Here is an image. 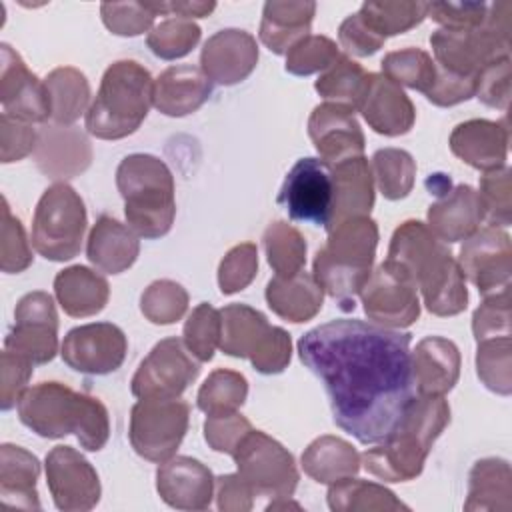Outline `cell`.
<instances>
[{
  "label": "cell",
  "instance_id": "6da1fadb",
  "mask_svg": "<svg viewBox=\"0 0 512 512\" xmlns=\"http://www.w3.org/2000/svg\"><path fill=\"white\" fill-rule=\"evenodd\" d=\"M410 332L340 318L298 340L302 364L320 378L334 422L362 444L382 442L414 398Z\"/></svg>",
  "mask_w": 512,
  "mask_h": 512
},
{
  "label": "cell",
  "instance_id": "7a4b0ae2",
  "mask_svg": "<svg viewBox=\"0 0 512 512\" xmlns=\"http://www.w3.org/2000/svg\"><path fill=\"white\" fill-rule=\"evenodd\" d=\"M388 260L410 272L430 314L456 316L468 306V290L456 258L424 222L406 220L394 230Z\"/></svg>",
  "mask_w": 512,
  "mask_h": 512
},
{
  "label": "cell",
  "instance_id": "3957f363",
  "mask_svg": "<svg viewBox=\"0 0 512 512\" xmlns=\"http://www.w3.org/2000/svg\"><path fill=\"white\" fill-rule=\"evenodd\" d=\"M18 418L42 438H64L74 434L88 452H98L110 436L106 406L72 390L62 382H40L26 388L18 398Z\"/></svg>",
  "mask_w": 512,
  "mask_h": 512
},
{
  "label": "cell",
  "instance_id": "277c9868",
  "mask_svg": "<svg viewBox=\"0 0 512 512\" xmlns=\"http://www.w3.org/2000/svg\"><path fill=\"white\" fill-rule=\"evenodd\" d=\"M376 246L378 224L370 216H356L330 228L326 244L316 252L312 276L342 310H354V298L372 274Z\"/></svg>",
  "mask_w": 512,
  "mask_h": 512
},
{
  "label": "cell",
  "instance_id": "5b68a950",
  "mask_svg": "<svg viewBox=\"0 0 512 512\" xmlns=\"http://www.w3.org/2000/svg\"><path fill=\"white\" fill-rule=\"evenodd\" d=\"M116 186L124 200L128 226L154 240L170 232L176 216L174 176L164 160L152 154H128L116 168Z\"/></svg>",
  "mask_w": 512,
  "mask_h": 512
},
{
  "label": "cell",
  "instance_id": "8992f818",
  "mask_svg": "<svg viewBox=\"0 0 512 512\" xmlns=\"http://www.w3.org/2000/svg\"><path fill=\"white\" fill-rule=\"evenodd\" d=\"M154 104V80L136 60L112 62L86 112V130L100 140L134 134Z\"/></svg>",
  "mask_w": 512,
  "mask_h": 512
},
{
  "label": "cell",
  "instance_id": "52a82bcc",
  "mask_svg": "<svg viewBox=\"0 0 512 512\" xmlns=\"http://www.w3.org/2000/svg\"><path fill=\"white\" fill-rule=\"evenodd\" d=\"M510 34L512 4L492 2L482 26L466 30L438 28L430 34L434 64L458 76L478 78L488 64L510 56Z\"/></svg>",
  "mask_w": 512,
  "mask_h": 512
},
{
  "label": "cell",
  "instance_id": "ba28073f",
  "mask_svg": "<svg viewBox=\"0 0 512 512\" xmlns=\"http://www.w3.org/2000/svg\"><path fill=\"white\" fill-rule=\"evenodd\" d=\"M220 350L232 358H248L260 374H280L292 358V340L284 328L270 326L266 316L248 304L220 310Z\"/></svg>",
  "mask_w": 512,
  "mask_h": 512
},
{
  "label": "cell",
  "instance_id": "9c48e42d",
  "mask_svg": "<svg viewBox=\"0 0 512 512\" xmlns=\"http://www.w3.org/2000/svg\"><path fill=\"white\" fill-rule=\"evenodd\" d=\"M86 224L88 216L80 194L66 182H54L36 204L32 246L46 260H72L82 248Z\"/></svg>",
  "mask_w": 512,
  "mask_h": 512
},
{
  "label": "cell",
  "instance_id": "30bf717a",
  "mask_svg": "<svg viewBox=\"0 0 512 512\" xmlns=\"http://www.w3.org/2000/svg\"><path fill=\"white\" fill-rule=\"evenodd\" d=\"M188 420L190 406L180 398H140L130 410V444L144 460L162 464L176 456Z\"/></svg>",
  "mask_w": 512,
  "mask_h": 512
},
{
  "label": "cell",
  "instance_id": "8fae6325",
  "mask_svg": "<svg viewBox=\"0 0 512 512\" xmlns=\"http://www.w3.org/2000/svg\"><path fill=\"white\" fill-rule=\"evenodd\" d=\"M238 474L256 496H292L300 474L294 456L262 430H250L232 454Z\"/></svg>",
  "mask_w": 512,
  "mask_h": 512
},
{
  "label": "cell",
  "instance_id": "7c38bea8",
  "mask_svg": "<svg viewBox=\"0 0 512 512\" xmlns=\"http://www.w3.org/2000/svg\"><path fill=\"white\" fill-rule=\"evenodd\" d=\"M360 300L366 316L384 328H408L420 316L416 282L404 266L388 258L372 270Z\"/></svg>",
  "mask_w": 512,
  "mask_h": 512
},
{
  "label": "cell",
  "instance_id": "4fadbf2b",
  "mask_svg": "<svg viewBox=\"0 0 512 512\" xmlns=\"http://www.w3.org/2000/svg\"><path fill=\"white\" fill-rule=\"evenodd\" d=\"M278 204L292 220L328 228L334 204L330 164L320 158H300L282 182Z\"/></svg>",
  "mask_w": 512,
  "mask_h": 512
},
{
  "label": "cell",
  "instance_id": "5bb4252c",
  "mask_svg": "<svg viewBox=\"0 0 512 512\" xmlns=\"http://www.w3.org/2000/svg\"><path fill=\"white\" fill-rule=\"evenodd\" d=\"M198 374V360H194L184 340L172 336L160 340L140 362L130 390L136 398H180Z\"/></svg>",
  "mask_w": 512,
  "mask_h": 512
},
{
  "label": "cell",
  "instance_id": "9a60e30c",
  "mask_svg": "<svg viewBox=\"0 0 512 512\" xmlns=\"http://www.w3.org/2000/svg\"><path fill=\"white\" fill-rule=\"evenodd\" d=\"M4 348L28 358L32 364H46L56 356L58 314L48 292H28L18 300Z\"/></svg>",
  "mask_w": 512,
  "mask_h": 512
},
{
  "label": "cell",
  "instance_id": "2e32d148",
  "mask_svg": "<svg viewBox=\"0 0 512 512\" xmlns=\"http://www.w3.org/2000/svg\"><path fill=\"white\" fill-rule=\"evenodd\" d=\"M458 266L482 296H490L510 288L512 276V244L510 236L500 226H480L464 240Z\"/></svg>",
  "mask_w": 512,
  "mask_h": 512
},
{
  "label": "cell",
  "instance_id": "e0dca14e",
  "mask_svg": "<svg viewBox=\"0 0 512 512\" xmlns=\"http://www.w3.org/2000/svg\"><path fill=\"white\" fill-rule=\"evenodd\" d=\"M46 484L62 512H88L100 502L98 472L72 446H54L46 454Z\"/></svg>",
  "mask_w": 512,
  "mask_h": 512
},
{
  "label": "cell",
  "instance_id": "ac0fdd59",
  "mask_svg": "<svg viewBox=\"0 0 512 512\" xmlns=\"http://www.w3.org/2000/svg\"><path fill=\"white\" fill-rule=\"evenodd\" d=\"M128 340L112 322H92L72 328L60 346L62 360L82 374H110L126 358Z\"/></svg>",
  "mask_w": 512,
  "mask_h": 512
},
{
  "label": "cell",
  "instance_id": "d6986e66",
  "mask_svg": "<svg viewBox=\"0 0 512 512\" xmlns=\"http://www.w3.org/2000/svg\"><path fill=\"white\" fill-rule=\"evenodd\" d=\"M0 102L4 114L30 124H44L52 116L44 80H38L22 56L6 42L0 44Z\"/></svg>",
  "mask_w": 512,
  "mask_h": 512
},
{
  "label": "cell",
  "instance_id": "ffe728a7",
  "mask_svg": "<svg viewBox=\"0 0 512 512\" xmlns=\"http://www.w3.org/2000/svg\"><path fill=\"white\" fill-rule=\"evenodd\" d=\"M308 136L320 160L334 166L364 154V132L354 110L336 102L318 104L308 118Z\"/></svg>",
  "mask_w": 512,
  "mask_h": 512
},
{
  "label": "cell",
  "instance_id": "44dd1931",
  "mask_svg": "<svg viewBox=\"0 0 512 512\" xmlns=\"http://www.w3.org/2000/svg\"><path fill=\"white\" fill-rule=\"evenodd\" d=\"M258 64L256 38L240 28H224L212 34L200 52V68L222 86L246 80Z\"/></svg>",
  "mask_w": 512,
  "mask_h": 512
},
{
  "label": "cell",
  "instance_id": "7402d4cb",
  "mask_svg": "<svg viewBox=\"0 0 512 512\" xmlns=\"http://www.w3.org/2000/svg\"><path fill=\"white\" fill-rule=\"evenodd\" d=\"M214 480L210 468L190 456H172L156 470V490L160 498L176 510L210 508Z\"/></svg>",
  "mask_w": 512,
  "mask_h": 512
},
{
  "label": "cell",
  "instance_id": "603a6c76",
  "mask_svg": "<svg viewBox=\"0 0 512 512\" xmlns=\"http://www.w3.org/2000/svg\"><path fill=\"white\" fill-rule=\"evenodd\" d=\"M34 160L48 178L66 180L82 174L90 166L92 146L86 134L72 126L46 124L38 130Z\"/></svg>",
  "mask_w": 512,
  "mask_h": 512
},
{
  "label": "cell",
  "instance_id": "cb8c5ba5",
  "mask_svg": "<svg viewBox=\"0 0 512 512\" xmlns=\"http://www.w3.org/2000/svg\"><path fill=\"white\" fill-rule=\"evenodd\" d=\"M430 450L414 434L394 428L378 446L360 456V464L384 482H408L420 476Z\"/></svg>",
  "mask_w": 512,
  "mask_h": 512
},
{
  "label": "cell",
  "instance_id": "d4e9b609",
  "mask_svg": "<svg viewBox=\"0 0 512 512\" xmlns=\"http://www.w3.org/2000/svg\"><path fill=\"white\" fill-rule=\"evenodd\" d=\"M450 150L468 166L488 172L506 164L508 156V124L474 118L454 126L450 134Z\"/></svg>",
  "mask_w": 512,
  "mask_h": 512
},
{
  "label": "cell",
  "instance_id": "484cf974",
  "mask_svg": "<svg viewBox=\"0 0 512 512\" xmlns=\"http://www.w3.org/2000/svg\"><path fill=\"white\" fill-rule=\"evenodd\" d=\"M368 126L382 136H402L416 120V108L406 92L382 74L370 72L366 94L358 106Z\"/></svg>",
  "mask_w": 512,
  "mask_h": 512
},
{
  "label": "cell",
  "instance_id": "4316f807",
  "mask_svg": "<svg viewBox=\"0 0 512 512\" xmlns=\"http://www.w3.org/2000/svg\"><path fill=\"white\" fill-rule=\"evenodd\" d=\"M428 228L442 242H460L470 238L484 220V208L474 190L468 184H458L442 194L428 208Z\"/></svg>",
  "mask_w": 512,
  "mask_h": 512
},
{
  "label": "cell",
  "instance_id": "83f0119b",
  "mask_svg": "<svg viewBox=\"0 0 512 512\" xmlns=\"http://www.w3.org/2000/svg\"><path fill=\"white\" fill-rule=\"evenodd\" d=\"M460 376V350L442 336L422 338L412 350V378L418 394L444 396Z\"/></svg>",
  "mask_w": 512,
  "mask_h": 512
},
{
  "label": "cell",
  "instance_id": "f1b7e54d",
  "mask_svg": "<svg viewBox=\"0 0 512 512\" xmlns=\"http://www.w3.org/2000/svg\"><path fill=\"white\" fill-rule=\"evenodd\" d=\"M210 94L212 80L192 64L170 66L154 80V106L172 118L196 112Z\"/></svg>",
  "mask_w": 512,
  "mask_h": 512
},
{
  "label": "cell",
  "instance_id": "f546056e",
  "mask_svg": "<svg viewBox=\"0 0 512 512\" xmlns=\"http://www.w3.org/2000/svg\"><path fill=\"white\" fill-rule=\"evenodd\" d=\"M330 168L334 182V204L326 232L342 220L368 216L374 206V176L364 154L342 160Z\"/></svg>",
  "mask_w": 512,
  "mask_h": 512
},
{
  "label": "cell",
  "instance_id": "4dcf8cb0",
  "mask_svg": "<svg viewBox=\"0 0 512 512\" xmlns=\"http://www.w3.org/2000/svg\"><path fill=\"white\" fill-rule=\"evenodd\" d=\"M138 254L140 240L130 226L108 214H102L96 220L88 234L86 256L100 272L120 274L136 262Z\"/></svg>",
  "mask_w": 512,
  "mask_h": 512
},
{
  "label": "cell",
  "instance_id": "1f68e13d",
  "mask_svg": "<svg viewBox=\"0 0 512 512\" xmlns=\"http://www.w3.org/2000/svg\"><path fill=\"white\" fill-rule=\"evenodd\" d=\"M266 302L282 320L300 324L312 320L324 304V290L312 274L300 270L292 276H274L266 284Z\"/></svg>",
  "mask_w": 512,
  "mask_h": 512
},
{
  "label": "cell",
  "instance_id": "d6a6232c",
  "mask_svg": "<svg viewBox=\"0 0 512 512\" xmlns=\"http://www.w3.org/2000/svg\"><path fill=\"white\" fill-rule=\"evenodd\" d=\"M316 2L270 0L262 8L260 42L274 54H286L298 40L308 36Z\"/></svg>",
  "mask_w": 512,
  "mask_h": 512
},
{
  "label": "cell",
  "instance_id": "836d02e7",
  "mask_svg": "<svg viewBox=\"0 0 512 512\" xmlns=\"http://www.w3.org/2000/svg\"><path fill=\"white\" fill-rule=\"evenodd\" d=\"M54 294L68 316L86 318L104 310L110 298V286L96 270L76 264L56 274Z\"/></svg>",
  "mask_w": 512,
  "mask_h": 512
},
{
  "label": "cell",
  "instance_id": "e575fe53",
  "mask_svg": "<svg viewBox=\"0 0 512 512\" xmlns=\"http://www.w3.org/2000/svg\"><path fill=\"white\" fill-rule=\"evenodd\" d=\"M40 476L38 458L22 446H0V500L6 506L38 510L36 480Z\"/></svg>",
  "mask_w": 512,
  "mask_h": 512
},
{
  "label": "cell",
  "instance_id": "d590c367",
  "mask_svg": "<svg viewBox=\"0 0 512 512\" xmlns=\"http://www.w3.org/2000/svg\"><path fill=\"white\" fill-rule=\"evenodd\" d=\"M512 508V472L504 458H482L474 462L468 476V498L464 510H496Z\"/></svg>",
  "mask_w": 512,
  "mask_h": 512
},
{
  "label": "cell",
  "instance_id": "8d00e7d4",
  "mask_svg": "<svg viewBox=\"0 0 512 512\" xmlns=\"http://www.w3.org/2000/svg\"><path fill=\"white\" fill-rule=\"evenodd\" d=\"M302 468L312 480L334 484L358 474L360 454L344 438L324 434L312 440L302 452Z\"/></svg>",
  "mask_w": 512,
  "mask_h": 512
},
{
  "label": "cell",
  "instance_id": "74e56055",
  "mask_svg": "<svg viewBox=\"0 0 512 512\" xmlns=\"http://www.w3.org/2000/svg\"><path fill=\"white\" fill-rule=\"evenodd\" d=\"M52 116L50 120L60 126L74 124L84 112H88L90 102V84L86 76L74 66L54 68L44 78Z\"/></svg>",
  "mask_w": 512,
  "mask_h": 512
},
{
  "label": "cell",
  "instance_id": "f35d334b",
  "mask_svg": "<svg viewBox=\"0 0 512 512\" xmlns=\"http://www.w3.org/2000/svg\"><path fill=\"white\" fill-rule=\"evenodd\" d=\"M328 506L334 512H396L410 510L396 494L382 484L360 480V478H344L340 482L330 484L328 488Z\"/></svg>",
  "mask_w": 512,
  "mask_h": 512
},
{
  "label": "cell",
  "instance_id": "ab89813d",
  "mask_svg": "<svg viewBox=\"0 0 512 512\" xmlns=\"http://www.w3.org/2000/svg\"><path fill=\"white\" fill-rule=\"evenodd\" d=\"M368 80L370 72H366L350 56L340 54L338 60L318 76L314 88L322 98L358 110L366 94Z\"/></svg>",
  "mask_w": 512,
  "mask_h": 512
},
{
  "label": "cell",
  "instance_id": "60d3db41",
  "mask_svg": "<svg viewBox=\"0 0 512 512\" xmlns=\"http://www.w3.org/2000/svg\"><path fill=\"white\" fill-rule=\"evenodd\" d=\"M266 260L276 276H292L306 264V240L292 224L276 220L262 234Z\"/></svg>",
  "mask_w": 512,
  "mask_h": 512
},
{
  "label": "cell",
  "instance_id": "b9f144b4",
  "mask_svg": "<svg viewBox=\"0 0 512 512\" xmlns=\"http://www.w3.org/2000/svg\"><path fill=\"white\" fill-rule=\"evenodd\" d=\"M248 396V382L246 378L228 368H218L208 374L204 384L198 390L196 404L206 416L216 414H230L238 412Z\"/></svg>",
  "mask_w": 512,
  "mask_h": 512
},
{
  "label": "cell",
  "instance_id": "7bdbcfd3",
  "mask_svg": "<svg viewBox=\"0 0 512 512\" xmlns=\"http://www.w3.org/2000/svg\"><path fill=\"white\" fill-rule=\"evenodd\" d=\"M358 12L374 32L388 38L418 26L428 16V2H364Z\"/></svg>",
  "mask_w": 512,
  "mask_h": 512
},
{
  "label": "cell",
  "instance_id": "ee69618b",
  "mask_svg": "<svg viewBox=\"0 0 512 512\" xmlns=\"http://www.w3.org/2000/svg\"><path fill=\"white\" fill-rule=\"evenodd\" d=\"M372 170L378 190L386 200L406 198L414 186L416 162L402 148H380L372 156Z\"/></svg>",
  "mask_w": 512,
  "mask_h": 512
},
{
  "label": "cell",
  "instance_id": "f6af8a7d",
  "mask_svg": "<svg viewBox=\"0 0 512 512\" xmlns=\"http://www.w3.org/2000/svg\"><path fill=\"white\" fill-rule=\"evenodd\" d=\"M382 76L400 88H412L426 94L436 78V64L432 56L420 48H404L388 52L382 62Z\"/></svg>",
  "mask_w": 512,
  "mask_h": 512
},
{
  "label": "cell",
  "instance_id": "bcb514c9",
  "mask_svg": "<svg viewBox=\"0 0 512 512\" xmlns=\"http://www.w3.org/2000/svg\"><path fill=\"white\" fill-rule=\"evenodd\" d=\"M476 372L480 382L500 394L512 392V338H488L480 340L476 348Z\"/></svg>",
  "mask_w": 512,
  "mask_h": 512
},
{
  "label": "cell",
  "instance_id": "7dc6e473",
  "mask_svg": "<svg viewBox=\"0 0 512 512\" xmlns=\"http://www.w3.org/2000/svg\"><path fill=\"white\" fill-rule=\"evenodd\" d=\"M202 30L196 22L170 16L154 24V28L146 36V44L154 56L162 60H176L192 52V48L200 42Z\"/></svg>",
  "mask_w": 512,
  "mask_h": 512
},
{
  "label": "cell",
  "instance_id": "c3c4849f",
  "mask_svg": "<svg viewBox=\"0 0 512 512\" xmlns=\"http://www.w3.org/2000/svg\"><path fill=\"white\" fill-rule=\"evenodd\" d=\"M140 310L152 324H174L188 310V292L174 280H154L140 296Z\"/></svg>",
  "mask_w": 512,
  "mask_h": 512
},
{
  "label": "cell",
  "instance_id": "681fc988",
  "mask_svg": "<svg viewBox=\"0 0 512 512\" xmlns=\"http://www.w3.org/2000/svg\"><path fill=\"white\" fill-rule=\"evenodd\" d=\"M182 340L198 362H210L222 336V314L208 302H200L188 316Z\"/></svg>",
  "mask_w": 512,
  "mask_h": 512
},
{
  "label": "cell",
  "instance_id": "f907efd6",
  "mask_svg": "<svg viewBox=\"0 0 512 512\" xmlns=\"http://www.w3.org/2000/svg\"><path fill=\"white\" fill-rule=\"evenodd\" d=\"M338 56L340 50L332 38L308 34L286 52L284 68L294 76H310L330 68L338 60Z\"/></svg>",
  "mask_w": 512,
  "mask_h": 512
},
{
  "label": "cell",
  "instance_id": "816d5d0a",
  "mask_svg": "<svg viewBox=\"0 0 512 512\" xmlns=\"http://www.w3.org/2000/svg\"><path fill=\"white\" fill-rule=\"evenodd\" d=\"M484 218L492 226L506 228L512 222V170L504 164L488 170L480 178L478 190Z\"/></svg>",
  "mask_w": 512,
  "mask_h": 512
},
{
  "label": "cell",
  "instance_id": "f5cc1de1",
  "mask_svg": "<svg viewBox=\"0 0 512 512\" xmlns=\"http://www.w3.org/2000/svg\"><path fill=\"white\" fill-rule=\"evenodd\" d=\"M32 250L22 222L12 216L8 200L2 196V230H0V268L6 274L24 272L32 264Z\"/></svg>",
  "mask_w": 512,
  "mask_h": 512
},
{
  "label": "cell",
  "instance_id": "db71d44e",
  "mask_svg": "<svg viewBox=\"0 0 512 512\" xmlns=\"http://www.w3.org/2000/svg\"><path fill=\"white\" fill-rule=\"evenodd\" d=\"M258 272V248L252 242L236 244L218 266V286L222 294H236L250 286Z\"/></svg>",
  "mask_w": 512,
  "mask_h": 512
},
{
  "label": "cell",
  "instance_id": "11a10c76",
  "mask_svg": "<svg viewBox=\"0 0 512 512\" xmlns=\"http://www.w3.org/2000/svg\"><path fill=\"white\" fill-rule=\"evenodd\" d=\"M100 16L116 36H138L152 30L156 20L150 2H102Z\"/></svg>",
  "mask_w": 512,
  "mask_h": 512
},
{
  "label": "cell",
  "instance_id": "9f6ffc18",
  "mask_svg": "<svg viewBox=\"0 0 512 512\" xmlns=\"http://www.w3.org/2000/svg\"><path fill=\"white\" fill-rule=\"evenodd\" d=\"M510 288L484 296V302L472 314V332L476 342L510 336Z\"/></svg>",
  "mask_w": 512,
  "mask_h": 512
},
{
  "label": "cell",
  "instance_id": "6f0895ef",
  "mask_svg": "<svg viewBox=\"0 0 512 512\" xmlns=\"http://www.w3.org/2000/svg\"><path fill=\"white\" fill-rule=\"evenodd\" d=\"M252 430V424L246 416L238 412L208 416L204 422V440L214 452L234 454L242 438Z\"/></svg>",
  "mask_w": 512,
  "mask_h": 512
},
{
  "label": "cell",
  "instance_id": "680465c9",
  "mask_svg": "<svg viewBox=\"0 0 512 512\" xmlns=\"http://www.w3.org/2000/svg\"><path fill=\"white\" fill-rule=\"evenodd\" d=\"M38 132L30 122L8 116L2 112L0 116V160L2 164H10L26 158L36 150Z\"/></svg>",
  "mask_w": 512,
  "mask_h": 512
},
{
  "label": "cell",
  "instance_id": "91938a15",
  "mask_svg": "<svg viewBox=\"0 0 512 512\" xmlns=\"http://www.w3.org/2000/svg\"><path fill=\"white\" fill-rule=\"evenodd\" d=\"M486 2H428V16L442 28H478L488 18Z\"/></svg>",
  "mask_w": 512,
  "mask_h": 512
},
{
  "label": "cell",
  "instance_id": "94428289",
  "mask_svg": "<svg viewBox=\"0 0 512 512\" xmlns=\"http://www.w3.org/2000/svg\"><path fill=\"white\" fill-rule=\"evenodd\" d=\"M32 370L34 364L28 358L4 348L0 356V408L4 412L18 404V398L26 390Z\"/></svg>",
  "mask_w": 512,
  "mask_h": 512
},
{
  "label": "cell",
  "instance_id": "6125c7cd",
  "mask_svg": "<svg viewBox=\"0 0 512 512\" xmlns=\"http://www.w3.org/2000/svg\"><path fill=\"white\" fill-rule=\"evenodd\" d=\"M510 56H504L492 64H488L478 74V86H476V98L492 108L506 110L510 104Z\"/></svg>",
  "mask_w": 512,
  "mask_h": 512
},
{
  "label": "cell",
  "instance_id": "be15d7a7",
  "mask_svg": "<svg viewBox=\"0 0 512 512\" xmlns=\"http://www.w3.org/2000/svg\"><path fill=\"white\" fill-rule=\"evenodd\" d=\"M338 42L340 46L346 50V56L352 54V56H372L376 54L386 38H382L378 32H374L366 22L364 18L360 16V12L356 14H350L338 28Z\"/></svg>",
  "mask_w": 512,
  "mask_h": 512
},
{
  "label": "cell",
  "instance_id": "e7e4bbea",
  "mask_svg": "<svg viewBox=\"0 0 512 512\" xmlns=\"http://www.w3.org/2000/svg\"><path fill=\"white\" fill-rule=\"evenodd\" d=\"M476 86H478V78L458 76V74L446 72V70L436 66L434 84L424 96L434 106L448 108V106H456V104L466 102L472 96H476Z\"/></svg>",
  "mask_w": 512,
  "mask_h": 512
},
{
  "label": "cell",
  "instance_id": "03108f58",
  "mask_svg": "<svg viewBox=\"0 0 512 512\" xmlns=\"http://www.w3.org/2000/svg\"><path fill=\"white\" fill-rule=\"evenodd\" d=\"M216 506L222 512H248L254 506V490L236 474H222L214 480Z\"/></svg>",
  "mask_w": 512,
  "mask_h": 512
},
{
  "label": "cell",
  "instance_id": "003e7915",
  "mask_svg": "<svg viewBox=\"0 0 512 512\" xmlns=\"http://www.w3.org/2000/svg\"><path fill=\"white\" fill-rule=\"evenodd\" d=\"M150 8L154 10V14H176L178 18H186V20H192V18H204L208 16L214 8H216V2H190V0H176V2H150Z\"/></svg>",
  "mask_w": 512,
  "mask_h": 512
}]
</instances>
